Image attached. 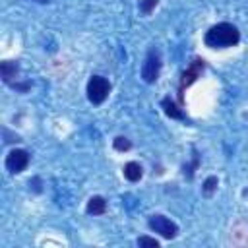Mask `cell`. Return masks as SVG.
<instances>
[{
  "label": "cell",
  "instance_id": "9",
  "mask_svg": "<svg viewBox=\"0 0 248 248\" xmlns=\"http://www.w3.org/2000/svg\"><path fill=\"white\" fill-rule=\"evenodd\" d=\"M161 107H163V110H165L167 116H170V118H174V120H182V118H184L182 110L176 107V103H174L170 97H165V99L161 101Z\"/></svg>",
  "mask_w": 248,
  "mask_h": 248
},
{
  "label": "cell",
  "instance_id": "14",
  "mask_svg": "<svg viewBox=\"0 0 248 248\" xmlns=\"http://www.w3.org/2000/svg\"><path fill=\"white\" fill-rule=\"evenodd\" d=\"M157 6V0H141L140 2V10L141 14H151V10Z\"/></svg>",
  "mask_w": 248,
  "mask_h": 248
},
{
  "label": "cell",
  "instance_id": "10",
  "mask_svg": "<svg viewBox=\"0 0 248 248\" xmlns=\"http://www.w3.org/2000/svg\"><path fill=\"white\" fill-rule=\"evenodd\" d=\"M141 174H143V169H141L140 163L130 161V163L124 165V176H126L130 182H138V180L141 178Z\"/></svg>",
  "mask_w": 248,
  "mask_h": 248
},
{
  "label": "cell",
  "instance_id": "16",
  "mask_svg": "<svg viewBox=\"0 0 248 248\" xmlns=\"http://www.w3.org/2000/svg\"><path fill=\"white\" fill-rule=\"evenodd\" d=\"M4 136L8 138V140H6L8 143H12V141H19V138H17V136H10V134H8V130H4Z\"/></svg>",
  "mask_w": 248,
  "mask_h": 248
},
{
  "label": "cell",
  "instance_id": "5",
  "mask_svg": "<svg viewBox=\"0 0 248 248\" xmlns=\"http://www.w3.org/2000/svg\"><path fill=\"white\" fill-rule=\"evenodd\" d=\"M27 165H29V153L25 149H12L6 155V169L12 174H17V172L25 170Z\"/></svg>",
  "mask_w": 248,
  "mask_h": 248
},
{
  "label": "cell",
  "instance_id": "8",
  "mask_svg": "<svg viewBox=\"0 0 248 248\" xmlns=\"http://www.w3.org/2000/svg\"><path fill=\"white\" fill-rule=\"evenodd\" d=\"M85 209H87L89 215H103V213L107 211V202H105V198H101V196H93V198H89Z\"/></svg>",
  "mask_w": 248,
  "mask_h": 248
},
{
  "label": "cell",
  "instance_id": "11",
  "mask_svg": "<svg viewBox=\"0 0 248 248\" xmlns=\"http://www.w3.org/2000/svg\"><path fill=\"white\" fill-rule=\"evenodd\" d=\"M112 145H114L116 151H128V149L132 147V141H130L128 138H124V136H118V138H114Z\"/></svg>",
  "mask_w": 248,
  "mask_h": 248
},
{
  "label": "cell",
  "instance_id": "6",
  "mask_svg": "<svg viewBox=\"0 0 248 248\" xmlns=\"http://www.w3.org/2000/svg\"><path fill=\"white\" fill-rule=\"evenodd\" d=\"M203 68H205V64H203V60H200V58H196L194 62H190V66L184 70V74H182V78H180V95H182V91H184L186 87H190V85L202 76Z\"/></svg>",
  "mask_w": 248,
  "mask_h": 248
},
{
  "label": "cell",
  "instance_id": "15",
  "mask_svg": "<svg viewBox=\"0 0 248 248\" xmlns=\"http://www.w3.org/2000/svg\"><path fill=\"white\" fill-rule=\"evenodd\" d=\"M14 89H19V91H27L29 89V83H12Z\"/></svg>",
  "mask_w": 248,
  "mask_h": 248
},
{
  "label": "cell",
  "instance_id": "1",
  "mask_svg": "<svg viewBox=\"0 0 248 248\" xmlns=\"http://www.w3.org/2000/svg\"><path fill=\"white\" fill-rule=\"evenodd\" d=\"M203 41L211 48H227V46H234L240 41V33L232 23L223 21V23H217V25L209 27Z\"/></svg>",
  "mask_w": 248,
  "mask_h": 248
},
{
  "label": "cell",
  "instance_id": "12",
  "mask_svg": "<svg viewBox=\"0 0 248 248\" xmlns=\"http://www.w3.org/2000/svg\"><path fill=\"white\" fill-rule=\"evenodd\" d=\"M217 184H219V180H217V176H207L205 178V182H203V194L205 196H211L213 192H215V188H217Z\"/></svg>",
  "mask_w": 248,
  "mask_h": 248
},
{
  "label": "cell",
  "instance_id": "17",
  "mask_svg": "<svg viewBox=\"0 0 248 248\" xmlns=\"http://www.w3.org/2000/svg\"><path fill=\"white\" fill-rule=\"evenodd\" d=\"M33 190H35V192H41V186H39V178H35V180H33Z\"/></svg>",
  "mask_w": 248,
  "mask_h": 248
},
{
  "label": "cell",
  "instance_id": "3",
  "mask_svg": "<svg viewBox=\"0 0 248 248\" xmlns=\"http://www.w3.org/2000/svg\"><path fill=\"white\" fill-rule=\"evenodd\" d=\"M159 72H161V54L157 48H151L143 60V66H141V78L143 81L147 83H153L157 78H159Z\"/></svg>",
  "mask_w": 248,
  "mask_h": 248
},
{
  "label": "cell",
  "instance_id": "13",
  "mask_svg": "<svg viewBox=\"0 0 248 248\" xmlns=\"http://www.w3.org/2000/svg\"><path fill=\"white\" fill-rule=\"evenodd\" d=\"M138 246H145V248H159V240L151 238V236H140L138 238Z\"/></svg>",
  "mask_w": 248,
  "mask_h": 248
},
{
  "label": "cell",
  "instance_id": "7",
  "mask_svg": "<svg viewBox=\"0 0 248 248\" xmlns=\"http://www.w3.org/2000/svg\"><path fill=\"white\" fill-rule=\"evenodd\" d=\"M17 72H19V68H17V64L16 62H2L0 64V74H2V81L4 83H8V85H12V79L17 76Z\"/></svg>",
  "mask_w": 248,
  "mask_h": 248
},
{
  "label": "cell",
  "instance_id": "2",
  "mask_svg": "<svg viewBox=\"0 0 248 248\" xmlns=\"http://www.w3.org/2000/svg\"><path fill=\"white\" fill-rule=\"evenodd\" d=\"M110 93V83L107 78L103 76H93L89 81H87V99L93 103V105H101Z\"/></svg>",
  "mask_w": 248,
  "mask_h": 248
},
{
  "label": "cell",
  "instance_id": "18",
  "mask_svg": "<svg viewBox=\"0 0 248 248\" xmlns=\"http://www.w3.org/2000/svg\"><path fill=\"white\" fill-rule=\"evenodd\" d=\"M35 2H41V4H45V2H48V0H35Z\"/></svg>",
  "mask_w": 248,
  "mask_h": 248
},
{
  "label": "cell",
  "instance_id": "4",
  "mask_svg": "<svg viewBox=\"0 0 248 248\" xmlns=\"http://www.w3.org/2000/svg\"><path fill=\"white\" fill-rule=\"evenodd\" d=\"M147 225H149L151 231L159 232L163 238H174L176 232H178L176 223H172V221L167 219L165 215H151L149 221H147Z\"/></svg>",
  "mask_w": 248,
  "mask_h": 248
}]
</instances>
